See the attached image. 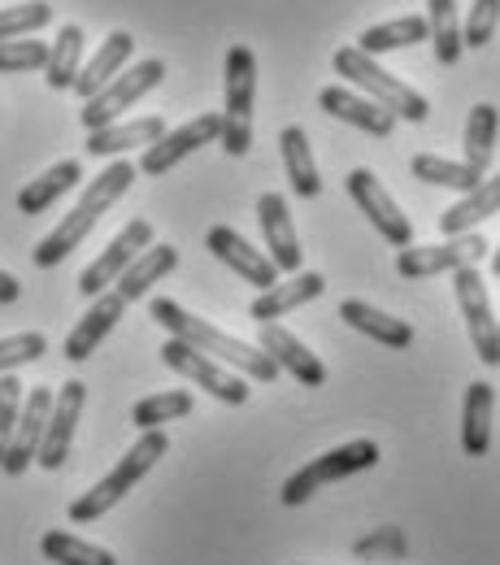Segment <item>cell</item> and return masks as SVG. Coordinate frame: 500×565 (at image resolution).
Listing matches in <instances>:
<instances>
[{"mask_svg": "<svg viewBox=\"0 0 500 565\" xmlns=\"http://www.w3.org/2000/svg\"><path fill=\"white\" fill-rule=\"evenodd\" d=\"M148 313H152V322H161L174 340H183V344H192L196 353L214 356V361H222V365L240 370V374L253 379V383H275V379H279V365L262 353L257 344H244V340L217 331V327H210L205 318L188 313V309H183L179 300H170V296H157V300L148 305Z\"/></svg>", "mask_w": 500, "mask_h": 565, "instance_id": "obj_1", "label": "cell"}, {"mask_svg": "<svg viewBox=\"0 0 500 565\" xmlns=\"http://www.w3.org/2000/svg\"><path fill=\"white\" fill-rule=\"evenodd\" d=\"M136 166L131 161H114V166H105L87 188H83V196H78V205H74L62 222H57V231H49L40 244H35V253H31V262L40 266V270H53V266H62L66 257H71L74 248L92 235V226L105 217V210L136 183Z\"/></svg>", "mask_w": 500, "mask_h": 565, "instance_id": "obj_2", "label": "cell"}, {"mask_svg": "<svg viewBox=\"0 0 500 565\" xmlns=\"http://www.w3.org/2000/svg\"><path fill=\"white\" fill-rule=\"evenodd\" d=\"M166 452H170L166 430H161V426H157V430H143L140 439L127 448V457H123V461H118V466H114V470H109L92 492H83L78 500H71V509H66V513H71V522H78V526L100 522L114 504H123V500H127V492L140 483L143 475H148Z\"/></svg>", "mask_w": 500, "mask_h": 565, "instance_id": "obj_3", "label": "cell"}, {"mask_svg": "<svg viewBox=\"0 0 500 565\" xmlns=\"http://www.w3.org/2000/svg\"><path fill=\"white\" fill-rule=\"evenodd\" d=\"M336 74L344 78V83H353L361 96H370L374 105H383L387 114H396V118H405V122H427L430 105L423 92H414L405 78H396L392 71H383L370 53H361L358 44L353 49H336Z\"/></svg>", "mask_w": 500, "mask_h": 565, "instance_id": "obj_4", "label": "cell"}, {"mask_svg": "<svg viewBox=\"0 0 500 565\" xmlns=\"http://www.w3.org/2000/svg\"><path fill=\"white\" fill-rule=\"evenodd\" d=\"M222 131L217 143L226 148V157H244L253 148V100H257V57L248 44H235L226 53V74H222Z\"/></svg>", "mask_w": 500, "mask_h": 565, "instance_id": "obj_5", "label": "cell"}, {"mask_svg": "<svg viewBox=\"0 0 500 565\" xmlns=\"http://www.w3.org/2000/svg\"><path fill=\"white\" fill-rule=\"evenodd\" d=\"M370 466H379V444H374V439H349V444H340V448L313 457L309 466H300L284 483L279 500H284L287 509H296V504H305L309 495L322 492L327 483H340V479L361 475V470H370Z\"/></svg>", "mask_w": 500, "mask_h": 565, "instance_id": "obj_6", "label": "cell"}, {"mask_svg": "<svg viewBox=\"0 0 500 565\" xmlns=\"http://www.w3.org/2000/svg\"><path fill=\"white\" fill-rule=\"evenodd\" d=\"M161 78H166V62H157V57H148V62H140V66H131V71H118L96 96L83 100L78 122H83L87 131H100V127L118 122V118H123L136 100H143Z\"/></svg>", "mask_w": 500, "mask_h": 565, "instance_id": "obj_7", "label": "cell"}, {"mask_svg": "<svg viewBox=\"0 0 500 565\" xmlns=\"http://www.w3.org/2000/svg\"><path fill=\"white\" fill-rule=\"evenodd\" d=\"M161 361H166L174 374H183L188 383L205 387L222 405H244V401H248V379H244V374H235L231 365H222L214 356L196 353L192 344H183V340H174V335L161 344Z\"/></svg>", "mask_w": 500, "mask_h": 565, "instance_id": "obj_8", "label": "cell"}, {"mask_svg": "<svg viewBox=\"0 0 500 565\" xmlns=\"http://www.w3.org/2000/svg\"><path fill=\"white\" fill-rule=\"evenodd\" d=\"M488 239L466 231V235H453L448 244H409L401 248L396 257V275L401 279H430V275H453L461 266H479L488 257Z\"/></svg>", "mask_w": 500, "mask_h": 565, "instance_id": "obj_9", "label": "cell"}, {"mask_svg": "<svg viewBox=\"0 0 500 565\" xmlns=\"http://www.w3.org/2000/svg\"><path fill=\"white\" fill-rule=\"evenodd\" d=\"M453 287H457V305H461V318H466V335L475 344L479 361L488 370L500 365V322L492 318V300H488V287L479 266H461L453 270Z\"/></svg>", "mask_w": 500, "mask_h": 565, "instance_id": "obj_10", "label": "cell"}, {"mask_svg": "<svg viewBox=\"0 0 500 565\" xmlns=\"http://www.w3.org/2000/svg\"><path fill=\"white\" fill-rule=\"evenodd\" d=\"M344 183H349V196L358 201V210L370 217V226H374L392 248H409V244H414V222H409L405 210L396 205V196L379 183L374 170L361 166V170H353Z\"/></svg>", "mask_w": 500, "mask_h": 565, "instance_id": "obj_11", "label": "cell"}, {"mask_svg": "<svg viewBox=\"0 0 500 565\" xmlns=\"http://www.w3.org/2000/svg\"><path fill=\"white\" fill-rule=\"evenodd\" d=\"M148 244H152V222H148V217H131V222L109 239V248L78 275V291H83L87 300L100 296V291H109V287L118 282V275L140 257Z\"/></svg>", "mask_w": 500, "mask_h": 565, "instance_id": "obj_12", "label": "cell"}, {"mask_svg": "<svg viewBox=\"0 0 500 565\" xmlns=\"http://www.w3.org/2000/svg\"><path fill=\"white\" fill-rule=\"evenodd\" d=\"M83 405H87V383H62L53 392V414L44 423V439H40V452H35V466L44 470H62L66 457H71L74 430H78V418H83Z\"/></svg>", "mask_w": 500, "mask_h": 565, "instance_id": "obj_13", "label": "cell"}, {"mask_svg": "<svg viewBox=\"0 0 500 565\" xmlns=\"http://www.w3.org/2000/svg\"><path fill=\"white\" fill-rule=\"evenodd\" d=\"M217 131H222V118H217V114H201V118H192V122H183V127L166 131L157 143H148L136 170H143L148 179H161V174H170L183 157H192L196 148L217 143Z\"/></svg>", "mask_w": 500, "mask_h": 565, "instance_id": "obj_14", "label": "cell"}, {"mask_svg": "<svg viewBox=\"0 0 500 565\" xmlns=\"http://www.w3.org/2000/svg\"><path fill=\"white\" fill-rule=\"evenodd\" d=\"M53 414V387H31L22 396V414H18V426H13V439L0 457V470L9 479H18L26 466H35V452H40V439H44V423Z\"/></svg>", "mask_w": 500, "mask_h": 565, "instance_id": "obj_15", "label": "cell"}, {"mask_svg": "<svg viewBox=\"0 0 500 565\" xmlns=\"http://www.w3.org/2000/svg\"><path fill=\"white\" fill-rule=\"evenodd\" d=\"M205 248L214 253L222 266H231L235 275L244 282H253V287H270V282H279V266L262 253V248H253L240 231H231V226H214L210 235H205Z\"/></svg>", "mask_w": 500, "mask_h": 565, "instance_id": "obj_16", "label": "cell"}, {"mask_svg": "<svg viewBox=\"0 0 500 565\" xmlns=\"http://www.w3.org/2000/svg\"><path fill=\"white\" fill-rule=\"evenodd\" d=\"M123 313H127V300L118 296V291H100V296H92V309L74 322V331L66 335V361H87V356L96 353L100 344H105V335L123 322Z\"/></svg>", "mask_w": 500, "mask_h": 565, "instance_id": "obj_17", "label": "cell"}, {"mask_svg": "<svg viewBox=\"0 0 500 565\" xmlns=\"http://www.w3.org/2000/svg\"><path fill=\"white\" fill-rule=\"evenodd\" d=\"M257 349L270 356L279 370H287L300 387H322V383H327V365L309 353V349H305L287 327H279V322H262Z\"/></svg>", "mask_w": 500, "mask_h": 565, "instance_id": "obj_18", "label": "cell"}, {"mask_svg": "<svg viewBox=\"0 0 500 565\" xmlns=\"http://www.w3.org/2000/svg\"><path fill=\"white\" fill-rule=\"evenodd\" d=\"M318 105H322V114H331V118L358 127V131L374 136V140H387V136L396 131V114H387L383 105H374L370 96L349 92V87H322V92H318Z\"/></svg>", "mask_w": 500, "mask_h": 565, "instance_id": "obj_19", "label": "cell"}, {"mask_svg": "<svg viewBox=\"0 0 500 565\" xmlns=\"http://www.w3.org/2000/svg\"><path fill=\"white\" fill-rule=\"evenodd\" d=\"M257 222H262V235H266V257L279 266V275H296L300 270V235L291 226V213L279 192H266L257 201Z\"/></svg>", "mask_w": 500, "mask_h": 565, "instance_id": "obj_20", "label": "cell"}, {"mask_svg": "<svg viewBox=\"0 0 500 565\" xmlns=\"http://www.w3.org/2000/svg\"><path fill=\"white\" fill-rule=\"evenodd\" d=\"M327 291V279L318 275V270H296L291 279L284 282H270L253 305H248V318L262 327V322H275V318H287L291 309H300V305H309V300H318Z\"/></svg>", "mask_w": 500, "mask_h": 565, "instance_id": "obj_21", "label": "cell"}, {"mask_svg": "<svg viewBox=\"0 0 500 565\" xmlns=\"http://www.w3.org/2000/svg\"><path fill=\"white\" fill-rule=\"evenodd\" d=\"M492 409H497V392L492 383L475 379L461 396V452L466 457H488L492 448Z\"/></svg>", "mask_w": 500, "mask_h": 565, "instance_id": "obj_22", "label": "cell"}, {"mask_svg": "<svg viewBox=\"0 0 500 565\" xmlns=\"http://www.w3.org/2000/svg\"><path fill=\"white\" fill-rule=\"evenodd\" d=\"M166 136V118L148 114V118H136V122H109L100 131H87V152L92 157H123L131 148H148Z\"/></svg>", "mask_w": 500, "mask_h": 565, "instance_id": "obj_23", "label": "cell"}, {"mask_svg": "<svg viewBox=\"0 0 500 565\" xmlns=\"http://www.w3.org/2000/svg\"><path fill=\"white\" fill-rule=\"evenodd\" d=\"M340 318L361 331L365 340H374V344H383V349H409L414 344V327L405 322V318H392V313H383V309H374V305H365V300H344L340 305Z\"/></svg>", "mask_w": 500, "mask_h": 565, "instance_id": "obj_24", "label": "cell"}, {"mask_svg": "<svg viewBox=\"0 0 500 565\" xmlns=\"http://www.w3.org/2000/svg\"><path fill=\"white\" fill-rule=\"evenodd\" d=\"M174 266H179V248H174V244H148L140 257L118 275L114 291H118L127 305H131V300H143V296L152 291V282H161Z\"/></svg>", "mask_w": 500, "mask_h": 565, "instance_id": "obj_25", "label": "cell"}, {"mask_svg": "<svg viewBox=\"0 0 500 565\" xmlns=\"http://www.w3.org/2000/svg\"><path fill=\"white\" fill-rule=\"evenodd\" d=\"M131 53H136V40H131V31H114L96 53H92V62L78 71V78H74V92L87 100V96H96L114 74L123 71L127 62H131Z\"/></svg>", "mask_w": 500, "mask_h": 565, "instance_id": "obj_26", "label": "cell"}, {"mask_svg": "<svg viewBox=\"0 0 500 565\" xmlns=\"http://www.w3.org/2000/svg\"><path fill=\"white\" fill-rule=\"evenodd\" d=\"M78 179H83V166L78 161H57V166H49L40 179H31L22 192H18V213H44L53 210L71 188H78Z\"/></svg>", "mask_w": 500, "mask_h": 565, "instance_id": "obj_27", "label": "cell"}, {"mask_svg": "<svg viewBox=\"0 0 500 565\" xmlns=\"http://www.w3.org/2000/svg\"><path fill=\"white\" fill-rule=\"evenodd\" d=\"M430 40V26L423 13H405V18H392V22H379V26H365L358 40L361 53L370 57H383V53H396V49H414Z\"/></svg>", "mask_w": 500, "mask_h": 565, "instance_id": "obj_28", "label": "cell"}, {"mask_svg": "<svg viewBox=\"0 0 500 565\" xmlns=\"http://www.w3.org/2000/svg\"><path fill=\"white\" fill-rule=\"evenodd\" d=\"M500 213V174L497 179H479V188L475 192H466L453 210L439 213V231L444 235H466V231H475V222H483V217H492Z\"/></svg>", "mask_w": 500, "mask_h": 565, "instance_id": "obj_29", "label": "cell"}, {"mask_svg": "<svg viewBox=\"0 0 500 565\" xmlns=\"http://www.w3.org/2000/svg\"><path fill=\"white\" fill-rule=\"evenodd\" d=\"M279 148H284V166H287V183L300 201H313L322 192V179H318V161H313V148H309V136L300 127H287L279 136Z\"/></svg>", "mask_w": 500, "mask_h": 565, "instance_id": "obj_30", "label": "cell"}, {"mask_svg": "<svg viewBox=\"0 0 500 565\" xmlns=\"http://www.w3.org/2000/svg\"><path fill=\"white\" fill-rule=\"evenodd\" d=\"M83 71V26H62L57 40L49 44V62H44V78L53 92H71L74 78Z\"/></svg>", "mask_w": 500, "mask_h": 565, "instance_id": "obj_31", "label": "cell"}, {"mask_svg": "<svg viewBox=\"0 0 500 565\" xmlns=\"http://www.w3.org/2000/svg\"><path fill=\"white\" fill-rule=\"evenodd\" d=\"M497 131H500V114L497 105H475L470 118H466V166H475L479 174H488L492 166V152H497Z\"/></svg>", "mask_w": 500, "mask_h": 565, "instance_id": "obj_32", "label": "cell"}, {"mask_svg": "<svg viewBox=\"0 0 500 565\" xmlns=\"http://www.w3.org/2000/svg\"><path fill=\"white\" fill-rule=\"evenodd\" d=\"M414 179H423L430 188H448V192H475L479 188V170L466 166V161H448V157H435V152H418L414 157Z\"/></svg>", "mask_w": 500, "mask_h": 565, "instance_id": "obj_33", "label": "cell"}, {"mask_svg": "<svg viewBox=\"0 0 500 565\" xmlns=\"http://www.w3.org/2000/svg\"><path fill=\"white\" fill-rule=\"evenodd\" d=\"M427 26L435 44V62L453 66L461 57V22H457V0H427Z\"/></svg>", "mask_w": 500, "mask_h": 565, "instance_id": "obj_34", "label": "cell"}, {"mask_svg": "<svg viewBox=\"0 0 500 565\" xmlns=\"http://www.w3.org/2000/svg\"><path fill=\"white\" fill-rule=\"evenodd\" d=\"M40 553L57 565H118L109 548L87 544V540H78L71 531H49V535L40 540Z\"/></svg>", "mask_w": 500, "mask_h": 565, "instance_id": "obj_35", "label": "cell"}, {"mask_svg": "<svg viewBox=\"0 0 500 565\" xmlns=\"http://www.w3.org/2000/svg\"><path fill=\"white\" fill-rule=\"evenodd\" d=\"M188 414H192V396H188V392H157V396L136 401L131 423L140 426V430H157V426L179 423V418H188Z\"/></svg>", "mask_w": 500, "mask_h": 565, "instance_id": "obj_36", "label": "cell"}, {"mask_svg": "<svg viewBox=\"0 0 500 565\" xmlns=\"http://www.w3.org/2000/svg\"><path fill=\"white\" fill-rule=\"evenodd\" d=\"M53 22V4L49 0H26V4H9L0 9V40H22L40 26Z\"/></svg>", "mask_w": 500, "mask_h": 565, "instance_id": "obj_37", "label": "cell"}, {"mask_svg": "<svg viewBox=\"0 0 500 565\" xmlns=\"http://www.w3.org/2000/svg\"><path fill=\"white\" fill-rule=\"evenodd\" d=\"M409 544H405V531L401 526H379L374 535H365L353 544V557L358 562H405Z\"/></svg>", "mask_w": 500, "mask_h": 565, "instance_id": "obj_38", "label": "cell"}, {"mask_svg": "<svg viewBox=\"0 0 500 565\" xmlns=\"http://www.w3.org/2000/svg\"><path fill=\"white\" fill-rule=\"evenodd\" d=\"M49 62V44L44 40H0V74H26L44 71Z\"/></svg>", "mask_w": 500, "mask_h": 565, "instance_id": "obj_39", "label": "cell"}, {"mask_svg": "<svg viewBox=\"0 0 500 565\" xmlns=\"http://www.w3.org/2000/svg\"><path fill=\"white\" fill-rule=\"evenodd\" d=\"M500 26V0H475L461 22V49H483Z\"/></svg>", "mask_w": 500, "mask_h": 565, "instance_id": "obj_40", "label": "cell"}, {"mask_svg": "<svg viewBox=\"0 0 500 565\" xmlns=\"http://www.w3.org/2000/svg\"><path fill=\"white\" fill-rule=\"evenodd\" d=\"M49 353V340L40 331H22V335H4L0 340V374L18 370V365H31Z\"/></svg>", "mask_w": 500, "mask_h": 565, "instance_id": "obj_41", "label": "cell"}, {"mask_svg": "<svg viewBox=\"0 0 500 565\" xmlns=\"http://www.w3.org/2000/svg\"><path fill=\"white\" fill-rule=\"evenodd\" d=\"M22 383L13 379V370L9 374H0V457H4V448H9V439H13V426H18V414H22Z\"/></svg>", "mask_w": 500, "mask_h": 565, "instance_id": "obj_42", "label": "cell"}, {"mask_svg": "<svg viewBox=\"0 0 500 565\" xmlns=\"http://www.w3.org/2000/svg\"><path fill=\"white\" fill-rule=\"evenodd\" d=\"M18 296H22V282L13 279L9 270H0V305H13Z\"/></svg>", "mask_w": 500, "mask_h": 565, "instance_id": "obj_43", "label": "cell"}, {"mask_svg": "<svg viewBox=\"0 0 500 565\" xmlns=\"http://www.w3.org/2000/svg\"><path fill=\"white\" fill-rule=\"evenodd\" d=\"M492 275H497V279H500V248H497V253H492Z\"/></svg>", "mask_w": 500, "mask_h": 565, "instance_id": "obj_44", "label": "cell"}]
</instances>
